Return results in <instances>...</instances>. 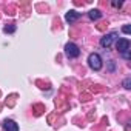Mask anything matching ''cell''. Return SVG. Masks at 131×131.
Instances as JSON below:
<instances>
[{
  "mask_svg": "<svg viewBox=\"0 0 131 131\" xmlns=\"http://www.w3.org/2000/svg\"><path fill=\"white\" fill-rule=\"evenodd\" d=\"M129 46H131V43H129L128 39H117V40H116V48H117V51H119L120 54H123L125 51H128Z\"/></svg>",
  "mask_w": 131,
  "mask_h": 131,
  "instance_id": "4",
  "label": "cell"
},
{
  "mask_svg": "<svg viewBox=\"0 0 131 131\" xmlns=\"http://www.w3.org/2000/svg\"><path fill=\"white\" fill-rule=\"evenodd\" d=\"M123 88H125V90H129V88H131V77H126V79L123 80Z\"/></svg>",
  "mask_w": 131,
  "mask_h": 131,
  "instance_id": "9",
  "label": "cell"
},
{
  "mask_svg": "<svg viewBox=\"0 0 131 131\" xmlns=\"http://www.w3.org/2000/svg\"><path fill=\"white\" fill-rule=\"evenodd\" d=\"M122 57H123L125 60H129V57H131V56H129V49H128V51H125V52L122 54Z\"/></svg>",
  "mask_w": 131,
  "mask_h": 131,
  "instance_id": "11",
  "label": "cell"
},
{
  "mask_svg": "<svg viewBox=\"0 0 131 131\" xmlns=\"http://www.w3.org/2000/svg\"><path fill=\"white\" fill-rule=\"evenodd\" d=\"M110 62H111V63H110V70L114 71V60H110Z\"/></svg>",
  "mask_w": 131,
  "mask_h": 131,
  "instance_id": "13",
  "label": "cell"
},
{
  "mask_svg": "<svg viewBox=\"0 0 131 131\" xmlns=\"http://www.w3.org/2000/svg\"><path fill=\"white\" fill-rule=\"evenodd\" d=\"M122 32H123V34H129V32H131V26H129V25H125V26L122 28Z\"/></svg>",
  "mask_w": 131,
  "mask_h": 131,
  "instance_id": "10",
  "label": "cell"
},
{
  "mask_svg": "<svg viewBox=\"0 0 131 131\" xmlns=\"http://www.w3.org/2000/svg\"><path fill=\"white\" fill-rule=\"evenodd\" d=\"M3 128H5V131H19V125L13 119H5L3 120Z\"/></svg>",
  "mask_w": 131,
  "mask_h": 131,
  "instance_id": "6",
  "label": "cell"
},
{
  "mask_svg": "<svg viewBox=\"0 0 131 131\" xmlns=\"http://www.w3.org/2000/svg\"><path fill=\"white\" fill-rule=\"evenodd\" d=\"M88 65H90V68L91 70H94V71H99V70H102V57L97 54V52H91L90 56H88Z\"/></svg>",
  "mask_w": 131,
  "mask_h": 131,
  "instance_id": "1",
  "label": "cell"
},
{
  "mask_svg": "<svg viewBox=\"0 0 131 131\" xmlns=\"http://www.w3.org/2000/svg\"><path fill=\"white\" fill-rule=\"evenodd\" d=\"M3 31H5V32H9V34H13V32H16V25H6V26L3 28Z\"/></svg>",
  "mask_w": 131,
  "mask_h": 131,
  "instance_id": "8",
  "label": "cell"
},
{
  "mask_svg": "<svg viewBox=\"0 0 131 131\" xmlns=\"http://www.w3.org/2000/svg\"><path fill=\"white\" fill-rule=\"evenodd\" d=\"M80 19V13H77L76 9H70L67 14H65V20H67V23H74V22H77Z\"/></svg>",
  "mask_w": 131,
  "mask_h": 131,
  "instance_id": "5",
  "label": "cell"
},
{
  "mask_svg": "<svg viewBox=\"0 0 131 131\" xmlns=\"http://www.w3.org/2000/svg\"><path fill=\"white\" fill-rule=\"evenodd\" d=\"M65 56H67L68 59H76L80 56V49L76 43L73 42H68L67 45H65Z\"/></svg>",
  "mask_w": 131,
  "mask_h": 131,
  "instance_id": "2",
  "label": "cell"
},
{
  "mask_svg": "<svg viewBox=\"0 0 131 131\" xmlns=\"http://www.w3.org/2000/svg\"><path fill=\"white\" fill-rule=\"evenodd\" d=\"M88 17H90V20H99V19H102V13H100V9H91L88 13Z\"/></svg>",
  "mask_w": 131,
  "mask_h": 131,
  "instance_id": "7",
  "label": "cell"
},
{
  "mask_svg": "<svg viewBox=\"0 0 131 131\" xmlns=\"http://www.w3.org/2000/svg\"><path fill=\"white\" fill-rule=\"evenodd\" d=\"M111 5H113V6H116V8H119V6H122V5H123V2H113Z\"/></svg>",
  "mask_w": 131,
  "mask_h": 131,
  "instance_id": "12",
  "label": "cell"
},
{
  "mask_svg": "<svg viewBox=\"0 0 131 131\" xmlns=\"http://www.w3.org/2000/svg\"><path fill=\"white\" fill-rule=\"evenodd\" d=\"M117 40V32L116 31H113V32H108V34H105L103 37H100V46L102 48H110L114 42Z\"/></svg>",
  "mask_w": 131,
  "mask_h": 131,
  "instance_id": "3",
  "label": "cell"
}]
</instances>
